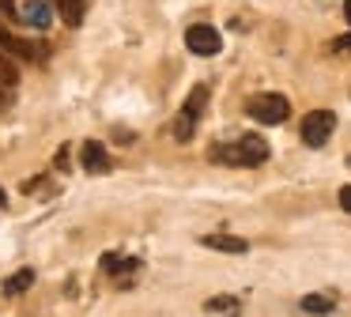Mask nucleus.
<instances>
[{
  "label": "nucleus",
  "mask_w": 351,
  "mask_h": 317,
  "mask_svg": "<svg viewBox=\"0 0 351 317\" xmlns=\"http://www.w3.org/2000/svg\"><path fill=\"white\" fill-rule=\"evenodd\" d=\"M208 158L219 163V166H250L253 170V166L268 163V143L261 140L257 132H245L230 143H212V148H208Z\"/></svg>",
  "instance_id": "f257e3e1"
},
{
  "label": "nucleus",
  "mask_w": 351,
  "mask_h": 317,
  "mask_svg": "<svg viewBox=\"0 0 351 317\" xmlns=\"http://www.w3.org/2000/svg\"><path fill=\"white\" fill-rule=\"evenodd\" d=\"M245 113L253 121H261V125H283L291 117V102L283 95H253L245 102Z\"/></svg>",
  "instance_id": "f03ea898"
},
{
  "label": "nucleus",
  "mask_w": 351,
  "mask_h": 317,
  "mask_svg": "<svg viewBox=\"0 0 351 317\" xmlns=\"http://www.w3.org/2000/svg\"><path fill=\"white\" fill-rule=\"evenodd\" d=\"M204 106H208V87H193L189 98H185V106H182V113H178V121H174V140H182V143L193 140Z\"/></svg>",
  "instance_id": "7ed1b4c3"
},
{
  "label": "nucleus",
  "mask_w": 351,
  "mask_h": 317,
  "mask_svg": "<svg viewBox=\"0 0 351 317\" xmlns=\"http://www.w3.org/2000/svg\"><path fill=\"white\" fill-rule=\"evenodd\" d=\"M332 128H336V113L332 110L306 113V117H302V143H306V148H321V143H328Z\"/></svg>",
  "instance_id": "20e7f679"
},
{
  "label": "nucleus",
  "mask_w": 351,
  "mask_h": 317,
  "mask_svg": "<svg viewBox=\"0 0 351 317\" xmlns=\"http://www.w3.org/2000/svg\"><path fill=\"white\" fill-rule=\"evenodd\" d=\"M185 45H189L197 57H215V53L223 49V38L215 27H208V23H193L189 30H185Z\"/></svg>",
  "instance_id": "39448f33"
},
{
  "label": "nucleus",
  "mask_w": 351,
  "mask_h": 317,
  "mask_svg": "<svg viewBox=\"0 0 351 317\" xmlns=\"http://www.w3.org/2000/svg\"><path fill=\"white\" fill-rule=\"evenodd\" d=\"M0 53H8V57H16V60H46V49L42 45H34V42H23V38H16L4 23H0Z\"/></svg>",
  "instance_id": "423d86ee"
},
{
  "label": "nucleus",
  "mask_w": 351,
  "mask_h": 317,
  "mask_svg": "<svg viewBox=\"0 0 351 317\" xmlns=\"http://www.w3.org/2000/svg\"><path fill=\"white\" fill-rule=\"evenodd\" d=\"M80 163H84L87 174H110V170H114V163H110L106 148H102L99 140H87V143H84V151H80Z\"/></svg>",
  "instance_id": "0eeeda50"
},
{
  "label": "nucleus",
  "mask_w": 351,
  "mask_h": 317,
  "mask_svg": "<svg viewBox=\"0 0 351 317\" xmlns=\"http://www.w3.org/2000/svg\"><path fill=\"white\" fill-rule=\"evenodd\" d=\"M19 19L31 23L34 30H46L49 23H53V0H27V4L19 8Z\"/></svg>",
  "instance_id": "6e6552de"
},
{
  "label": "nucleus",
  "mask_w": 351,
  "mask_h": 317,
  "mask_svg": "<svg viewBox=\"0 0 351 317\" xmlns=\"http://www.w3.org/2000/svg\"><path fill=\"white\" fill-rule=\"evenodd\" d=\"M200 246L215 249V253H230V257L250 253V242H245V238H234V234H204V238H200Z\"/></svg>",
  "instance_id": "1a4fd4ad"
},
{
  "label": "nucleus",
  "mask_w": 351,
  "mask_h": 317,
  "mask_svg": "<svg viewBox=\"0 0 351 317\" xmlns=\"http://www.w3.org/2000/svg\"><path fill=\"white\" fill-rule=\"evenodd\" d=\"M140 272H144V261H140V257H121V264H117L110 276L117 279V287H136Z\"/></svg>",
  "instance_id": "9d476101"
},
{
  "label": "nucleus",
  "mask_w": 351,
  "mask_h": 317,
  "mask_svg": "<svg viewBox=\"0 0 351 317\" xmlns=\"http://www.w3.org/2000/svg\"><path fill=\"white\" fill-rule=\"evenodd\" d=\"M204 314L238 317V314H242V298H234V294H212V298L204 302Z\"/></svg>",
  "instance_id": "9b49d317"
},
{
  "label": "nucleus",
  "mask_w": 351,
  "mask_h": 317,
  "mask_svg": "<svg viewBox=\"0 0 351 317\" xmlns=\"http://www.w3.org/2000/svg\"><path fill=\"white\" fill-rule=\"evenodd\" d=\"M19 83V72H16V57H8V53H0V95L12 98V91H16Z\"/></svg>",
  "instance_id": "f8f14e48"
},
{
  "label": "nucleus",
  "mask_w": 351,
  "mask_h": 317,
  "mask_svg": "<svg viewBox=\"0 0 351 317\" xmlns=\"http://www.w3.org/2000/svg\"><path fill=\"white\" fill-rule=\"evenodd\" d=\"M302 314H313V317H325V314H332L336 309V298L332 294H302Z\"/></svg>",
  "instance_id": "ddd939ff"
},
{
  "label": "nucleus",
  "mask_w": 351,
  "mask_h": 317,
  "mask_svg": "<svg viewBox=\"0 0 351 317\" xmlns=\"http://www.w3.org/2000/svg\"><path fill=\"white\" fill-rule=\"evenodd\" d=\"M53 8L64 15V23H69V27H80V23H84V12H87L84 0H53Z\"/></svg>",
  "instance_id": "4468645a"
},
{
  "label": "nucleus",
  "mask_w": 351,
  "mask_h": 317,
  "mask_svg": "<svg viewBox=\"0 0 351 317\" xmlns=\"http://www.w3.org/2000/svg\"><path fill=\"white\" fill-rule=\"evenodd\" d=\"M34 287V268H19L16 276H8V283H4V294H23V291H31Z\"/></svg>",
  "instance_id": "2eb2a0df"
},
{
  "label": "nucleus",
  "mask_w": 351,
  "mask_h": 317,
  "mask_svg": "<svg viewBox=\"0 0 351 317\" xmlns=\"http://www.w3.org/2000/svg\"><path fill=\"white\" fill-rule=\"evenodd\" d=\"M121 257H125V253H117V249H110V253L102 257V272H114L117 264H121Z\"/></svg>",
  "instance_id": "dca6fc26"
},
{
  "label": "nucleus",
  "mask_w": 351,
  "mask_h": 317,
  "mask_svg": "<svg viewBox=\"0 0 351 317\" xmlns=\"http://www.w3.org/2000/svg\"><path fill=\"white\" fill-rule=\"evenodd\" d=\"M0 15H4V19H19V8H16V0H0Z\"/></svg>",
  "instance_id": "f3484780"
},
{
  "label": "nucleus",
  "mask_w": 351,
  "mask_h": 317,
  "mask_svg": "<svg viewBox=\"0 0 351 317\" xmlns=\"http://www.w3.org/2000/svg\"><path fill=\"white\" fill-rule=\"evenodd\" d=\"M332 49H336V53H351V34L336 38V42H332Z\"/></svg>",
  "instance_id": "a211bd4d"
},
{
  "label": "nucleus",
  "mask_w": 351,
  "mask_h": 317,
  "mask_svg": "<svg viewBox=\"0 0 351 317\" xmlns=\"http://www.w3.org/2000/svg\"><path fill=\"white\" fill-rule=\"evenodd\" d=\"M340 208H343V211H351V185H343V189H340Z\"/></svg>",
  "instance_id": "6ab92c4d"
},
{
  "label": "nucleus",
  "mask_w": 351,
  "mask_h": 317,
  "mask_svg": "<svg viewBox=\"0 0 351 317\" xmlns=\"http://www.w3.org/2000/svg\"><path fill=\"white\" fill-rule=\"evenodd\" d=\"M4 204H8V193H4V189H0V208H4Z\"/></svg>",
  "instance_id": "aec40b11"
},
{
  "label": "nucleus",
  "mask_w": 351,
  "mask_h": 317,
  "mask_svg": "<svg viewBox=\"0 0 351 317\" xmlns=\"http://www.w3.org/2000/svg\"><path fill=\"white\" fill-rule=\"evenodd\" d=\"M343 15H348V23H351V0H348V4H343Z\"/></svg>",
  "instance_id": "412c9836"
},
{
  "label": "nucleus",
  "mask_w": 351,
  "mask_h": 317,
  "mask_svg": "<svg viewBox=\"0 0 351 317\" xmlns=\"http://www.w3.org/2000/svg\"><path fill=\"white\" fill-rule=\"evenodd\" d=\"M0 106H8V98H4V95H0Z\"/></svg>",
  "instance_id": "4be33fe9"
},
{
  "label": "nucleus",
  "mask_w": 351,
  "mask_h": 317,
  "mask_svg": "<svg viewBox=\"0 0 351 317\" xmlns=\"http://www.w3.org/2000/svg\"><path fill=\"white\" fill-rule=\"evenodd\" d=\"M348 166H351V158H348Z\"/></svg>",
  "instance_id": "5701e85b"
}]
</instances>
